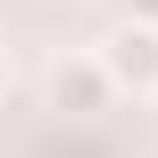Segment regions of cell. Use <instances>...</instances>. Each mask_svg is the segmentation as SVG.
Segmentation results:
<instances>
[{
  "mask_svg": "<svg viewBox=\"0 0 158 158\" xmlns=\"http://www.w3.org/2000/svg\"><path fill=\"white\" fill-rule=\"evenodd\" d=\"M118 103V79H111V63H103V48H71V56H56L48 63V111L56 118H103Z\"/></svg>",
  "mask_w": 158,
  "mask_h": 158,
  "instance_id": "6da1fadb",
  "label": "cell"
},
{
  "mask_svg": "<svg viewBox=\"0 0 158 158\" xmlns=\"http://www.w3.org/2000/svg\"><path fill=\"white\" fill-rule=\"evenodd\" d=\"M103 63H111L118 95H158V32L150 24H127L118 16L111 32H103Z\"/></svg>",
  "mask_w": 158,
  "mask_h": 158,
  "instance_id": "7a4b0ae2",
  "label": "cell"
},
{
  "mask_svg": "<svg viewBox=\"0 0 158 158\" xmlns=\"http://www.w3.org/2000/svg\"><path fill=\"white\" fill-rule=\"evenodd\" d=\"M127 24H150L158 32V0H127Z\"/></svg>",
  "mask_w": 158,
  "mask_h": 158,
  "instance_id": "3957f363",
  "label": "cell"
},
{
  "mask_svg": "<svg viewBox=\"0 0 158 158\" xmlns=\"http://www.w3.org/2000/svg\"><path fill=\"white\" fill-rule=\"evenodd\" d=\"M0 95H8V48H0Z\"/></svg>",
  "mask_w": 158,
  "mask_h": 158,
  "instance_id": "277c9868",
  "label": "cell"
}]
</instances>
